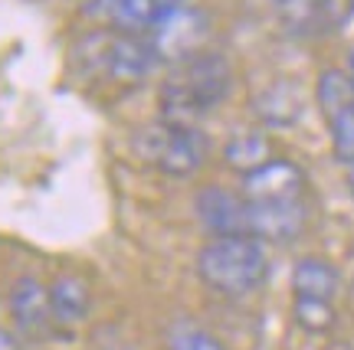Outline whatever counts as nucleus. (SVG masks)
<instances>
[{
	"mask_svg": "<svg viewBox=\"0 0 354 350\" xmlns=\"http://www.w3.org/2000/svg\"><path fill=\"white\" fill-rule=\"evenodd\" d=\"M197 220L210 236H250V200L223 187H203L194 200Z\"/></svg>",
	"mask_w": 354,
	"mask_h": 350,
	"instance_id": "6",
	"label": "nucleus"
},
{
	"mask_svg": "<svg viewBox=\"0 0 354 350\" xmlns=\"http://www.w3.org/2000/svg\"><path fill=\"white\" fill-rule=\"evenodd\" d=\"M305 229L302 200L253 203L250 200V236L259 242H292Z\"/></svg>",
	"mask_w": 354,
	"mask_h": 350,
	"instance_id": "8",
	"label": "nucleus"
},
{
	"mask_svg": "<svg viewBox=\"0 0 354 350\" xmlns=\"http://www.w3.org/2000/svg\"><path fill=\"white\" fill-rule=\"evenodd\" d=\"M348 75H351V82H354V52H351V59H348Z\"/></svg>",
	"mask_w": 354,
	"mask_h": 350,
	"instance_id": "22",
	"label": "nucleus"
},
{
	"mask_svg": "<svg viewBox=\"0 0 354 350\" xmlns=\"http://www.w3.org/2000/svg\"><path fill=\"white\" fill-rule=\"evenodd\" d=\"M305 112L302 92L292 82H272L253 95V115L266 128H289Z\"/></svg>",
	"mask_w": 354,
	"mask_h": 350,
	"instance_id": "11",
	"label": "nucleus"
},
{
	"mask_svg": "<svg viewBox=\"0 0 354 350\" xmlns=\"http://www.w3.org/2000/svg\"><path fill=\"white\" fill-rule=\"evenodd\" d=\"M305 190V171L299 164L286 161V157H272V161L243 177V197L253 203H279V200H302Z\"/></svg>",
	"mask_w": 354,
	"mask_h": 350,
	"instance_id": "7",
	"label": "nucleus"
},
{
	"mask_svg": "<svg viewBox=\"0 0 354 350\" xmlns=\"http://www.w3.org/2000/svg\"><path fill=\"white\" fill-rule=\"evenodd\" d=\"M167 347L171 350H227L214 334H207L201 327H190V324H180L171 331L167 338Z\"/></svg>",
	"mask_w": 354,
	"mask_h": 350,
	"instance_id": "19",
	"label": "nucleus"
},
{
	"mask_svg": "<svg viewBox=\"0 0 354 350\" xmlns=\"http://www.w3.org/2000/svg\"><path fill=\"white\" fill-rule=\"evenodd\" d=\"M86 50H92V63L99 66V72L118 82H138L158 66V52H154L151 39L138 37V33H95L82 43Z\"/></svg>",
	"mask_w": 354,
	"mask_h": 350,
	"instance_id": "5",
	"label": "nucleus"
},
{
	"mask_svg": "<svg viewBox=\"0 0 354 350\" xmlns=\"http://www.w3.org/2000/svg\"><path fill=\"white\" fill-rule=\"evenodd\" d=\"M0 350H20L17 338H13L10 331H3V327H0Z\"/></svg>",
	"mask_w": 354,
	"mask_h": 350,
	"instance_id": "20",
	"label": "nucleus"
},
{
	"mask_svg": "<svg viewBox=\"0 0 354 350\" xmlns=\"http://www.w3.org/2000/svg\"><path fill=\"white\" fill-rule=\"evenodd\" d=\"M315 99L318 108L325 118H335L338 112H344L348 105H354V82L348 69H325L318 75V86H315Z\"/></svg>",
	"mask_w": 354,
	"mask_h": 350,
	"instance_id": "15",
	"label": "nucleus"
},
{
	"mask_svg": "<svg viewBox=\"0 0 354 350\" xmlns=\"http://www.w3.org/2000/svg\"><path fill=\"white\" fill-rule=\"evenodd\" d=\"M135 150L167 177H194L207 161V138L197 125H180L158 118L151 125L138 128Z\"/></svg>",
	"mask_w": 354,
	"mask_h": 350,
	"instance_id": "3",
	"label": "nucleus"
},
{
	"mask_svg": "<svg viewBox=\"0 0 354 350\" xmlns=\"http://www.w3.org/2000/svg\"><path fill=\"white\" fill-rule=\"evenodd\" d=\"M272 161V144L266 135L259 131H246V135H236V138L227 141V148H223V164H227L230 171H236L240 177L253 174L259 167Z\"/></svg>",
	"mask_w": 354,
	"mask_h": 350,
	"instance_id": "14",
	"label": "nucleus"
},
{
	"mask_svg": "<svg viewBox=\"0 0 354 350\" xmlns=\"http://www.w3.org/2000/svg\"><path fill=\"white\" fill-rule=\"evenodd\" d=\"M292 318H295V324L302 327V331H308V334H325V331L335 327V304H331V301L295 298Z\"/></svg>",
	"mask_w": 354,
	"mask_h": 350,
	"instance_id": "17",
	"label": "nucleus"
},
{
	"mask_svg": "<svg viewBox=\"0 0 354 350\" xmlns=\"http://www.w3.org/2000/svg\"><path fill=\"white\" fill-rule=\"evenodd\" d=\"M342 288V272L318 255H305L292 265V295L312 301H335Z\"/></svg>",
	"mask_w": 354,
	"mask_h": 350,
	"instance_id": "12",
	"label": "nucleus"
},
{
	"mask_svg": "<svg viewBox=\"0 0 354 350\" xmlns=\"http://www.w3.org/2000/svg\"><path fill=\"white\" fill-rule=\"evenodd\" d=\"M331 128V150L342 164L351 167L354 164V105H348L344 112H338L328 121Z\"/></svg>",
	"mask_w": 354,
	"mask_h": 350,
	"instance_id": "18",
	"label": "nucleus"
},
{
	"mask_svg": "<svg viewBox=\"0 0 354 350\" xmlns=\"http://www.w3.org/2000/svg\"><path fill=\"white\" fill-rule=\"evenodd\" d=\"M165 10V0H86L88 17L115 26L118 33H138V37L151 33V26Z\"/></svg>",
	"mask_w": 354,
	"mask_h": 350,
	"instance_id": "10",
	"label": "nucleus"
},
{
	"mask_svg": "<svg viewBox=\"0 0 354 350\" xmlns=\"http://www.w3.org/2000/svg\"><path fill=\"white\" fill-rule=\"evenodd\" d=\"M269 3L292 33L315 30L322 23V17H325V7H328V0H269Z\"/></svg>",
	"mask_w": 354,
	"mask_h": 350,
	"instance_id": "16",
	"label": "nucleus"
},
{
	"mask_svg": "<svg viewBox=\"0 0 354 350\" xmlns=\"http://www.w3.org/2000/svg\"><path fill=\"white\" fill-rule=\"evenodd\" d=\"M50 308H53V321L59 327H76L88 318L92 308V295H88L86 278L63 272L50 282Z\"/></svg>",
	"mask_w": 354,
	"mask_h": 350,
	"instance_id": "13",
	"label": "nucleus"
},
{
	"mask_svg": "<svg viewBox=\"0 0 354 350\" xmlns=\"http://www.w3.org/2000/svg\"><path fill=\"white\" fill-rule=\"evenodd\" d=\"M348 190H351V197H354V164L348 167Z\"/></svg>",
	"mask_w": 354,
	"mask_h": 350,
	"instance_id": "21",
	"label": "nucleus"
},
{
	"mask_svg": "<svg viewBox=\"0 0 354 350\" xmlns=\"http://www.w3.org/2000/svg\"><path fill=\"white\" fill-rule=\"evenodd\" d=\"M233 88V69L223 52H201L194 59L171 66V72L161 82V118L194 125L197 118L210 115L216 105H223Z\"/></svg>",
	"mask_w": 354,
	"mask_h": 350,
	"instance_id": "1",
	"label": "nucleus"
},
{
	"mask_svg": "<svg viewBox=\"0 0 354 350\" xmlns=\"http://www.w3.org/2000/svg\"><path fill=\"white\" fill-rule=\"evenodd\" d=\"M151 39L154 52H158V63H184L207 52V39H210V13H203L201 7H187V3H177L167 7L158 23L151 26Z\"/></svg>",
	"mask_w": 354,
	"mask_h": 350,
	"instance_id": "4",
	"label": "nucleus"
},
{
	"mask_svg": "<svg viewBox=\"0 0 354 350\" xmlns=\"http://www.w3.org/2000/svg\"><path fill=\"white\" fill-rule=\"evenodd\" d=\"M10 318L13 324L20 327V334L26 338H39L46 334L53 321V308H50V288L39 285V278L33 275H20L10 285Z\"/></svg>",
	"mask_w": 354,
	"mask_h": 350,
	"instance_id": "9",
	"label": "nucleus"
},
{
	"mask_svg": "<svg viewBox=\"0 0 354 350\" xmlns=\"http://www.w3.org/2000/svg\"><path fill=\"white\" fill-rule=\"evenodd\" d=\"M197 275L214 295L246 298L269 278V252L253 236H216L197 252Z\"/></svg>",
	"mask_w": 354,
	"mask_h": 350,
	"instance_id": "2",
	"label": "nucleus"
}]
</instances>
